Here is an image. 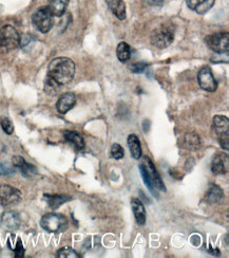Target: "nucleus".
<instances>
[{"instance_id": "obj_23", "label": "nucleus", "mask_w": 229, "mask_h": 258, "mask_svg": "<svg viewBox=\"0 0 229 258\" xmlns=\"http://www.w3.org/2000/svg\"><path fill=\"white\" fill-rule=\"evenodd\" d=\"M184 142H185V146H186L190 150H196V149H199L201 146V139L198 135L194 133L187 134L186 136H185Z\"/></svg>"}, {"instance_id": "obj_29", "label": "nucleus", "mask_w": 229, "mask_h": 258, "mask_svg": "<svg viewBox=\"0 0 229 258\" xmlns=\"http://www.w3.org/2000/svg\"><path fill=\"white\" fill-rule=\"evenodd\" d=\"M149 67V64L146 62H135L130 66V70L133 73H143L147 68Z\"/></svg>"}, {"instance_id": "obj_26", "label": "nucleus", "mask_w": 229, "mask_h": 258, "mask_svg": "<svg viewBox=\"0 0 229 258\" xmlns=\"http://www.w3.org/2000/svg\"><path fill=\"white\" fill-rule=\"evenodd\" d=\"M58 258H80V254L71 248H62L57 252Z\"/></svg>"}, {"instance_id": "obj_22", "label": "nucleus", "mask_w": 229, "mask_h": 258, "mask_svg": "<svg viewBox=\"0 0 229 258\" xmlns=\"http://www.w3.org/2000/svg\"><path fill=\"white\" fill-rule=\"evenodd\" d=\"M128 146L130 149V153L132 155V157L135 160H139L141 158V146H140V141L137 138L136 135H130L128 137Z\"/></svg>"}, {"instance_id": "obj_8", "label": "nucleus", "mask_w": 229, "mask_h": 258, "mask_svg": "<svg viewBox=\"0 0 229 258\" xmlns=\"http://www.w3.org/2000/svg\"><path fill=\"white\" fill-rule=\"evenodd\" d=\"M206 45L208 46L213 52L224 54L228 53L229 50V34L227 32H220V33H213L205 38Z\"/></svg>"}, {"instance_id": "obj_1", "label": "nucleus", "mask_w": 229, "mask_h": 258, "mask_svg": "<svg viewBox=\"0 0 229 258\" xmlns=\"http://www.w3.org/2000/svg\"><path fill=\"white\" fill-rule=\"evenodd\" d=\"M75 74V63L68 57L54 58L48 68L47 77L57 83L59 86L69 84Z\"/></svg>"}, {"instance_id": "obj_32", "label": "nucleus", "mask_w": 229, "mask_h": 258, "mask_svg": "<svg viewBox=\"0 0 229 258\" xmlns=\"http://www.w3.org/2000/svg\"><path fill=\"white\" fill-rule=\"evenodd\" d=\"M145 3L150 6H162L164 0H145Z\"/></svg>"}, {"instance_id": "obj_31", "label": "nucleus", "mask_w": 229, "mask_h": 258, "mask_svg": "<svg viewBox=\"0 0 229 258\" xmlns=\"http://www.w3.org/2000/svg\"><path fill=\"white\" fill-rule=\"evenodd\" d=\"M14 251H15V254H16V257H23L24 256V253H25V250L23 248V243H21V240L18 239L17 240V244L14 248Z\"/></svg>"}, {"instance_id": "obj_20", "label": "nucleus", "mask_w": 229, "mask_h": 258, "mask_svg": "<svg viewBox=\"0 0 229 258\" xmlns=\"http://www.w3.org/2000/svg\"><path fill=\"white\" fill-rule=\"evenodd\" d=\"M63 137L65 139V141L72 144L78 150H83L85 148L84 138L79 133L72 132V131H65L63 133Z\"/></svg>"}, {"instance_id": "obj_7", "label": "nucleus", "mask_w": 229, "mask_h": 258, "mask_svg": "<svg viewBox=\"0 0 229 258\" xmlns=\"http://www.w3.org/2000/svg\"><path fill=\"white\" fill-rule=\"evenodd\" d=\"M213 131L217 141L224 150L229 149V121L224 115H215L213 117Z\"/></svg>"}, {"instance_id": "obj_12", "label": "nucleus", "mask_w": 229, "mask_h": 258, "mask_svg": "<svg viewBox=\"0 0 229 258\" xmlns=\"http://www.w3.org/2000/svg\"><path fill=\"white\" fill-rule=\"evenodd\" d=\"M76 104V96L72 92L63 93L57 101L56 108L57 111L61 114H65L70 111Z\"/></svg>"}, {"instance_id": "obj_18", "label": "nucleus", "mask_w": 229, "mask_h": 258, "mask_svg": "<svg viewBox=\"0 0 229 258\" xmlns=\"http://www.w3.org/2000/svg\"><path fill=\"white\" fill-rule=\"evenodd\" d=\"M69 0H49L48 8L53 16L61 17L67 10Z\"/></svg>"}, {"instance_id": "obj_2", "label": "nucleus", "mask_w": 229, "mask_h": 258, "mask_svg": "<svg viewBox=\"0 0 229 258\" xmlns=\"http://www.w3.org/2000/svg\"><path fill=\"white\" fill-rule=\"evenodd\" d=\"M138 168L145 184L155 196H158V190L166 191L165 184H164L159 171L157 170L155 164L152 163L150 158L146 156L141 158Z\"/></svg>"}, {"instance_id": "obj_10", "label": "nucleus", "mask_w": 229, "mask_h": 258, "mask_svg": "<svg viewBox=\"0 0 229 258\" xmlns=\"http://www.w3.org/2000/svg\"><path fill=\"white\" fill-rule=\"evenodd\" d=\"M198 82L200 87L208 92H214L217 88V83L209 67H203L198 74Z\"/></svg>"}, {"instance_id": "obj_6", "label": "nucleus", "mask_w": 229, "mask_h": 258, "mask_svg": "<svg viewBox=\"0 0 229 258\" xmlns=\"http://www.w3.org/2000/svg\"><path fill=\"white\" fill-rule=\"evenodd\" d=\"M20 45V36L16 29L10 25L0 29V48L11 51L18 48Z\"/></svg>"}, {"instance_id": "obj_4", "label": "nucleus", "mask_w": 229, "mask_h": 258, "mask_svg": "<svg viewBox=\"0 0 229 258\" xmlns=\"http://www.w3.org/2000/svg\"><path fill=\"white\" fill-rule=\"evenodd\" d=\"M40 225L47 232L60 233L68 229V220L61 214L50 213L41 218Z\"/></svg>"}, {"instance_id": "obj_17", "label": "nucleus", "mask_w": 229, "mask_h": 258, "mask_svg": "<svg viewBox=\"0 0 229 258\" xmlns=\"http://www.w3.org/2000/svg\"><path fill=\"white\" fill-rule=\"evenodd\" d=\"M108 8L111 12L119 19L124 20L127 17L126 13V5L124 0H106Z\"/></svg>"}, {"instance_id": "obj_27", "label": "nucleus", "mask_w": 229, "mask_h": 258, "mask_svg": "<svg viewBox=\"0 0 229 258\" xmlns=\"http://www.w3.org/2000/svg\"><path fill=\"white\" fill-rule=\"evenodd\" d=\"M0 125H2L4 132L7 135H12L13 134V132H14V125H13L12 121H11L10 119H8V117H3V119L0 120Z\"/></svg>"}, {"instance_id": "obj_13", "label": "nucleus", "mask_w": 229, "mask_h": 258, "mask_svg": "<svg viewBox=\"0 0 229 258\" xmlns=\"http://www.w3.org/2000/svg\"><path fill=\"white\" fill-rule=\"evenodd\" d=\"M20 217L16 212L9 211L3 214L2 216V224L3 227L10 231H15L20 227Z\"/></svg>"}, {"instance_id": "obj_5", "label": "nucleus", "mask_w": 229, "mask_h": 258, "mask_svg": "<svg viewBox=\"0 0 229 258\" xmlns=\"http://www.w3.org/2000/svg\"><path fill=\"white\" fill-rule=\"evenodd\" d=\"M32 23L41 33H48L53 27V15L48 7H41L32 16Z\"/></svg>"}, {"instance_id": "obj_14", "label": "nucleus", "mask_w": 229, "mask_h": 258, "mask_svg": "<svg viewBox=\"0 0 229 258\" xmlns=\"http://www.w3.org/2000/svg\"><path fill=\"white\" fill-rule=\"evenodd\" d=\"M215 0H186L188 8L198 14H205L213 7Z\"/></svg>"}, {"instance_id": "obj_15", "label": "nucleus", "mask_w": 229, "mask_h": 258, "mask_svg": "<svg viewBox=\"0 0 229 258\" xmlns=\"http://www.w3.org/2000/svg\"><path fill=\"white\" fill-rule=\"evenodd\" d=\"M12 162H13L14 167L18 168L21 171V174L26 177H30V176L35 175L37 173L36 167L34 165L28 163L23 157H20V156L13 157Z\"/></svg>"}, {"instance_id": "obj_28", "label": "nucleus", "mask_w": 229, "mask_h": 258, "mask_svg": "<svg viewBox=\"0 0 229 258\" xmlns=\"http://www.w3.org/2000/svg\"><path fill=\"white\" fill-rule=\"evenodd\" d=\"M111 156L116 159V160H119V159H123L124 156H125V152H124V148L117 144V143H114L111 147Z\"/></svg>"}, {"instance_id": "obj_11", "label": "nucleus", "mask_w": 229, "mask_h": 258, "mask_svg": "<svg viewBox=\"0 0 229 258\" xmlns=\"http://www.w3.org/2000/svg\"><path fill=\"white\" fill-rule=\"evenodd\" d=\"M228 170V156L226 154H216L211 161V171L214 175H224Z\"/></svg>"}, {"instance_id": "obj_25", "label": "nucleus", "mask_w": 229, "mask_h": 258, "mask_svg": "<svg viewBox=\"0 0 229 258\" xmlns=\"http://www.w3.org/2000/svg\"><path fill=\"white\" fill-rule=\"evenodd\" d=\"M59 89H60V86L57 83H55L53 80H51L50 78L47 77L46 84H45V90H46V92L48 94H50V95H54V94H56L59 91Z\"/></svg>"}, {"instance_id": "obj_19", "label": "nucleus", "mask_w": 229, "mask_h": 258, "mask_svg": "<svg viewBox=\"0 0 229 258\" xmlns=\"http://www.w3.org/2000/svg\"><path fill=\"white\" fill-rule=\"evenodd\" d=\"M43 199L47 201L48 206L51 209L55 210L61 207L65 202L70 201L72 198L68 195H49V194H46V195H43Z\"/></svg>"}, {"instance_id": "obj_9", "label": "nucleus", "mask_w": 229, "mask_h": 258, "mask_svg": "<svg viewBox=\"0 0 229 258\" xmlns=\"http://www.w3.org/2000/svg\"><path fill=\"white\" fill-rule=\"evenodd\" d=\"M21 200V191L9 184L0 185V203L4 207L18 203Z\"/></svg>"}, {"instance_id": "obj_21", "label": "nucleus", "mask_w": 229, "mask_h": 258, "mask_svg": "<svg viewBox=\"0 0 229 258\" xmlns=\"http://www.w3.org/2000/svg\"><path fill=\"white\" fill-rule=\"evenodd\" d=\"M224 196L223 189L216 184H210L208 190L206 192V200L211 204L219 203Z\"/></svg>"}, {"instance_id": "obj_3", "label": "nucleus", "mask_w": 229, "mask_h": 258, "mask_svg": "<svg viewBox=\"0 0 229 258\" xmlns=\"http://www.w3.org/2000/svg\"><path fill=\"white\" fill-rule=\"evenodd\" d=\"M174 39L173 25L166 24L157 28L151 34V44L159 49H165Z\"/></svg>"}, {"instance_id": "obj_24", "label": "nucleus", "mask_w": 229, "mask_h": 258, "mask_svg": "<svg viewBox=\"0 0 229 258\" xmlns=\"http://www.w3.org/2000/svg\"><path fill=\"white\" fill-rule=\"evenodd\" d=\"M116 54H117V58L125 62L127 61L130 56H131V48L130 46L127 44V42H119L118 46H117V49H116Z\"/></svg>"}, {"instance_id": "obj_16", "label": "nucleus", "mask_w": 229, "mask_h": 258, "mask_svg": "<svg viewBox=\"0 0 229 258\" xmlns=\"http://www.w3.org/2000/svg\"><path fill=\"white\" fill-rule=\"evenodd\" d=\"M131 207H132V211L137 224L144 225L146 223V210L143 202L137 198H133L131 199Z\"/></svg>"}, {"instance_id": "obj_30", "label": "nucleus", "mask_w": 229, "mask_h": 258, "mask_svg": "<svg viewBox=\"0 0 229 258\" xmlns=\"http://www.w3.org/2000/svg\"><path fill=\"white\" fill-rule=\"evenodd\" d=\"M14 171H15L14 167L11 166L8 163H2V164H0V176L11 175V174H13Z\"/></svg>"}]
</instances>
